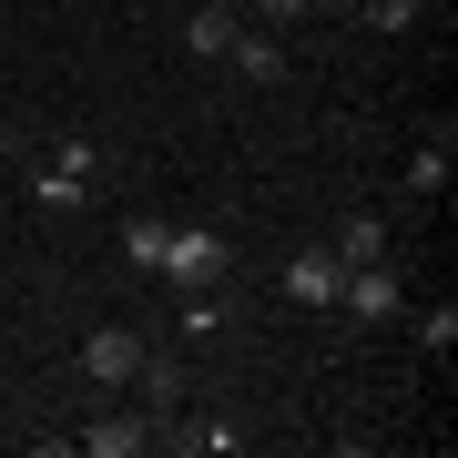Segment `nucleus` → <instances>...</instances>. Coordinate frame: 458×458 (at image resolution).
<instances>
[{
    "label": "nucleus",
    "mask_w": 458,
    "mask_h": 458,
    "mask_svg": "<svg viewBox=\"0 0 458 458\" xmlns=\"http://www.w3.org/2000/svg\"><path fill=\"white\" fill-rule=\"evenodd\" d=\"M418 346H428V357H448V346H458V306H428V316H418Z\"/></svg>",
    "instance_id": "nucleus-14"
},
{
    "label": "nucleus",
    "mask_w": 458,
    "mask_h": 458,
    "mask_svg": "<svg viewBox=\"0 0 458 458\" xmlns=\"http://www.w3.org/2000/svg\"><path fill=\"white\" fill-rule=\"evenodd\" d=\"M336 276H346V265H336V245L285 255V295H295V306H336Z\"/></svg>",
    "instance_id": "nucleus-5"
},
{
    "label": "nucleus",
    "mask_w": 458,
    "mask_h": 458,
    "mask_svg": "<svg viewBox=\"0 0 458 458\" xmlns=\"http://www.w3.org/2000/svg\"><path fill=\"white\" fill-rule=\"evenodd\" d=\"M82 448H92V458H132V448H153V418H132V408H102V418L82 428Z\"/></svg>",
    "instance_id": "nucleus-7"
},
{
    "label": "nucleus",
    "mask_w": 458,
    "mask_h": 458,
    "mask_svg": "<svg viewBox=\"0 0 458 458\" xmlns=\"http://www.w3.org/2000/svg\"><path fill=\"white\" fill-rule=\"evenodd\" d=\"M164 214H132V225H123V265H132V276H153V265H164Z\"/></svg>",
    "instance_id": "nucleus-12"
},
{
    "label": "nucleus",
    "mask_w": 458,
    "mask_h": 458,
    "mask_svg": "<svg viewBox=\"0 0 458 458\" xmlns=\"http://www.w3.org/2000/svg\"><path fill=\"white\" fill-rule=\"evenodd\" d=\"M336 306L357 316V327H397V316H408V276H397L387 255H377V265H346V276H336Z\"/></svg>",
    "instance_id": "nucleus-2"
},
{
    "label": "nucleus",
    "mask_w": 458,
    "mask_h": 458,
    "mask_svg": "<svg viewBox=\"0 0 458 458\" xmlns=\"http://www.w3.org/2000/svg\"><path fill=\"white\" fill-rule=\"evenodd\" d=\"M0 174H11V123H0Z\"/></svg>",
    "instance_id": "nucleus-16"
},
{
    "label": "nucleus",
    "mask_w": 458,
    "mask_h": 458,
    "mask_svg": "<svg viewBox=\"0 0 458 458\" xmlns=\"http://www.w3.org/2000/svg\"><path fill=\"white\" fill-rule=\"evenodd\" d=\"M225 62L245 72V82H285V41H276V31H255V21H234V41H225Z\"/></svg>",
    "instance_id": "nucleus-6"
},
{
    "label": "nucleus",
    "mask_w": 458,
    "mask_h": 458,
    "mask_svg": "<svg viewBox=\"0 0 458 458\" xmlns=\"http://www.w3.org/2000/svg\"><path fill=\"white\" fill-rule=\"evenodd\" d=\"M132 387H143V418H174V408H183V367L164 357V346H143V367H132Z\"/></svg>",
    "instance_id": "nucleus-9"
},
{
    "label": "nucleus",
    "mask_w": 458,
    "mask_h": 458,
    "mask_svg": "<svg viewBox=\"0 0 458 458\" xmlns=\"http://www.w3.org/2000/svg\"><path fill=\"white\" fill-rule=\"evenodd\" d=\"M448 143H458L448 123H438V132H428V143H418V164H408V194H428V204L448 194Z\"/></svg>",
    "instance_id": "nucleus-11"
},
{
    "label": "nucleus",
    "mask_w": 458,
    "mask_h": 458,
    "mask_svg": "<svg viewBox=\"0 0 458 458\" xmlns=\"http://www.w3.org/2000/svg\"><path fill=\"white\" fill-rule=\"evenodd\" d=\"M367 31H418V0H357Z\"/></svg>",
    "instance_id": "nucleus-13"
},
{
    "label": "nucleus",
    "mask_w": 458,
    "mask_h": 458,
    "mask_svg": "<svg viewBox=\"0 0 458 458\" xmlns=\"http://www.w3.org/2000/svg\"><path fill=\"white\" fill-rule=\"evenodd\" d=\"M377 255H387V214H377V204H357V214L336 225V265H377Z\"/></svg>",
    "instance_id": "nucleus-10"
},
{
    "label": "nucleus",
    "mask_w": 458,
    "mask_h": 458,
    "mask_svg": "<svg viewBox=\"0 0 458 458\" xmlns=\"http://www.w3.org/2000/svg\"><path fill=\"white\" fill-rule=\"evenodd\" d=\"M234 0H194V21H183V51H194V62H225V41H234Z\"/></svg>",
    "instance_id": "nucleus-8"
},
{
    "label": "nucleus",
    "mask_w": 458,
    "mask_h": 458,
    "mask_svg": "<svg viewBox=\"0 0 458 458\" xmlns=\"http://www.w3.org/2000/svg\"><path fill=\"white\" fill-rule=\"evenodd\" d=\"M132 367H143V336H132V327H102V336H82V377H92L102 397H123V387H132Z\"/></svg>",
    "instance_id": "nucleus-4"
},
{
    "label": "nucleus",
    "mask_w": 458,
    "mask_h": 458,
    "mask_svg": "<svg viewBox=\"0 0 458 458\" xmlns=\"http://www.w3.org/2000/svg\"><path fill=\"white\" fill-rule=\"evenodd\" d=\"M92 174H102V153H92V132H72V143H62V153H51V164L31 174V204H51V214H72V204L92 194Z\"/></svg>",
    "instance_id": "nucleus-3"
},
{
    "label": "nucleus",
    "mask_w": 458,
    "mask_h": 458,
    "mask_svg": "<svg viewBox=\"0 0 458 458\" xmlns=\"http://www.w3.org/2000/svg\"><path fill=\"white\" fill-rule=\"evenodd\" d=\"M225 265H234V245L214 225H174L164 234V265H153V276H174L183 295H204V285H225Z\"/></svg>",
    "instance_id": "nucleus-1"
},
{
    "label": "nucleus",
    "mask_w": 458,
    "mask_h": 458,
    "mask_svg": "<svg viewBox=\"0 0 458 458\" xmlns=\"http://www.w3.org/2000/svg\"><path fill=\"white\" fill-rule=\"evenodd\" d=\"M234 11H265V21H306L316 0H234Z\"/></svg>",
    "instance_id": "nucleus-15"
}]
</instances>
